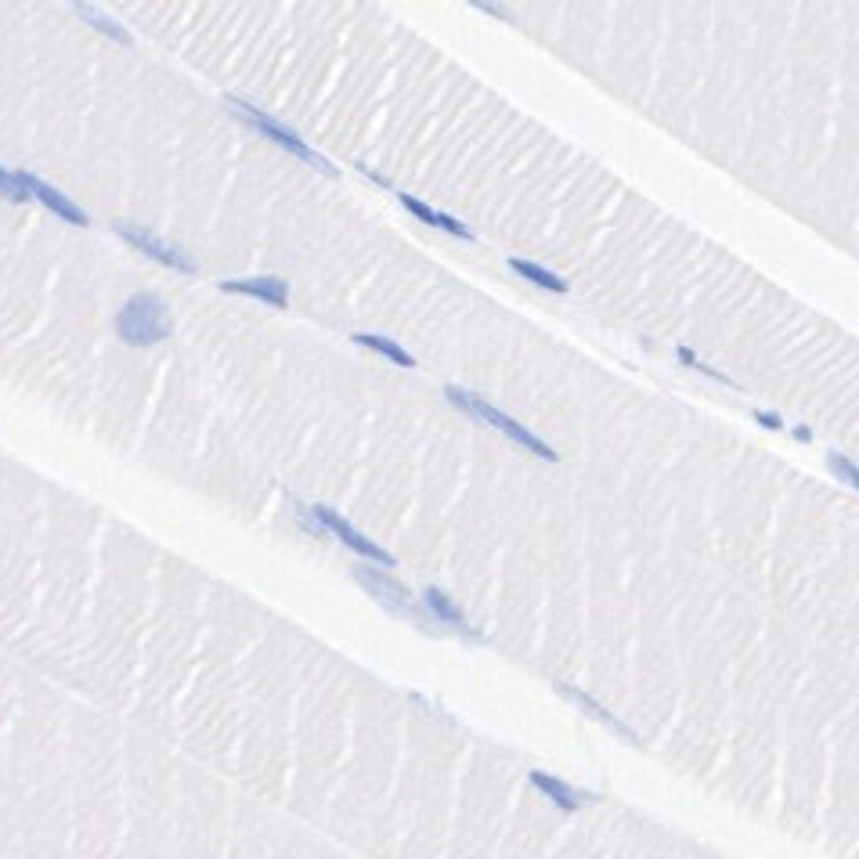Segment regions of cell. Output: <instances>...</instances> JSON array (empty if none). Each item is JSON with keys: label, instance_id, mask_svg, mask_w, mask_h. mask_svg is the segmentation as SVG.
<instances>
[{"label": "cell", "instance_id": "cell-1", "mask_svg": "<svg viewBox=\"0 0 859 859\" xmlns=\"http://www.w3.org/2000/svg\"><path fill=\"white\" fill-rule=\"evenodd\" d=\"M174 333L167 307L156 293H134L116 315V336L130 347H145V343H159Z\"/></svg>", "mask_w": 859, "mask_h": 859}, {"label": "cell", "instance_id": "cell-2", "mask_svg": "<svg viewBox=\"0 0 859 859\" xmlns=\"http://www.w3.org/2000/svg\"><path fill=\"white\" fill-rule=\"evenodd\" d=\"M444 394H448V401H452L459 412H466V416L473 419H481V423L495 426L499 434H506L509 441H517L520 448H527L531 455H538V459H549L556 462V452L549 448L545 441H538L531 430H527L524 423H517V419H509L506 412H499L495 405H488V401L481 398V394H473V390H462V387H444Z\"/></svg>", "mask_w": 859, "mask_h": 859}, {"label": "cell", "instance_id": "cell-3", "mask_svg": "<svg viewBox=\"0 0 859 859\" xmlns=\"http://www.w3.org/2000/svg\"><path fill=\"white\" fill-rule=\"evenodd\" d=\"M354 582L361 585V589H369V596L376 603H383V607L394 614V618H408L412 625H419L423 632H430V625H434V614L426 610V603H419L412 592H408V585H401L394 574L387 571H376V567H354Z\"/></svg>", "mask_w": 859, "mask_h": 859}, {"label": "cell", "instance_id": "cell-4", "mask_svg": "<svg viewBox=\"0 0 859 859\" xmlns=\"http://www.w3.org/2000/svg\"><path fill=\"white\" fill-rule=\"evenodd\" d=\"M224 105H228L235 116H239L242 123H250V127H257L264 138H271L275 145H282L286 152H293L296 159H304V163H311L315 170H322V174L336 177V167L329 163V159L322 156V152H315V148L307 145L300 134H296L293 127H286V123H278L275 116H268V112H260L257 105L250 102H242V98H224Z\"/></svg>", "mask_w": 859, "mask_h": 859}, {"label": "cell", "instance_id": "cell-5", "mask_svg": "<svg viewBox=\"0 0 859 859\" xmlns=\"http://www.w3.org/2000/svg\"><path fill=\"white\" fill-rule=\"evenodd\" d=\"M112 228H116V235H120V239L127 242V246H134V250H141V253H145V257L156 260V264H163V268L181 271V275H195V260L188 257L185 250H177V246H170V242L156 239L152 231L134 228V224H123V221H116V224H112Z\"/></svg>", "mask_w": 859, "mask_h": 859}, {"label": "cell", "instance_id": "cell-6", "mask_svg": "<svg viewBox=\"0 0 859 859\" xmlns=\"http://www.w3.org/2000/svg\"><path fill=\"white\" fill-rule=\"evenodd\" d=\"M315 520L325 527V531H333V535L340 538L343 545H351L354 553L365 556V560H372V564H379V567H394V556H390L387 549H379L372 538L361 535L358 527H354L351 520H343L333 506H315Z\"/></svg>", "mask_w": 859, "mask_h": 859}, {"label": "cell", "instance_id": "cell-7", "mask_svg": "<svg viewBox=\"0 0 859 859\" xmlns=\"http://www.w3.org/2000/svg\"><path fill=\"white\" fill-rule=\"evenodd\" d=\"M15 181H19L22 192H26V195H37L40 203H44L47 210L55 213V217H62V221L76 224V228H84V224H91V221H87V213L80 210V206H76L73 199H69V195H62V192H58V188H51V185H47V181H40V177L26 174V170H15Z\"/></svg>", "mask_w": 859, "mask_h": 859}, {"label": "cell", "instance_id": "cell-8", "mask_svg": "<svg viewBox=\"0 0 859 859\" xmlns=\"http://www.w3.org/2000/svg\"><path fill=\"white\" fill-rule=\"evenodd\" d=\"M224 293H239V296H257L271 307H289V286L286 278L264 275V278H242V282H221Z\"/></svg>", "mask_w": 859, "mask_h": 859}, {"label": "cell", "instance_id": "cell-9", "mask_svg": "<svg viewBox=\"0 0 859 859\" xmlns=\"http://www.w3.org/2000/svg\"><path fill=\"white\" fill-rule=\"evenodd\" d=\"M423 603H426V610L434 614V621H444V625H452V629H455V632H462V636H466V639H481V632L470 629V621H466V614H462V607H459V603H455L452 596H448V592H444V589H437V585H430V589L423 592Z\"/></svg>", "mask_w": 859, "mask_h": 859}, {"label": "cell", "instance_id": "cell-10", "mask_svg": "<svg viewBox=\"0 0 859 859\" xmlns=\"http://www.w3.org/2000/svg\"><path fill=\"white\" fill-rule=\"evenodd\" d=\"M398 195H401V206H405L412 217H419V221L430 224V228H444L448 235H459V239H466V242L473 239V231L462 221H455V217H448V213L434 210V206H426L423 199H416V195H408V192H398Z\"/></svg>", "mask_w": 859, "mask_h": 859}, {"label": "cell", "instance_id": "cell-11", "mask_svg": "<svg viewBox=\"0 0 859 859\" xmlns=\"http://www.w3.org/2000/svg\"><path fill=\"white\" fill-rule=\"evenodd\" d=\"M531 784L538 787V791H542L545 798H553L556 805H560V809H564V813H574V809H582L585 805V791H578V787H571L567 784V780H560V776H549V773H531Z\"/></svg>", "mask_w": 859, "mask_h": 859}, {"label": "cell", "instance_id": "cell-12", "mask_svg": "<svg viewBox=\"0 0 859 859\" xmlns=\"http://www.w3.org/2000/svg\"><path fill=\"white\" fill-rule=\"evenodd\" d=\"M560 693H564L567 701H574V704H582V708H585V712H589V715H592V719H600V722H603V726H610V730L618 733V737H625V740H636V733H632V730H629V726H625V722H618V719H614V715H610V712H607V708H600V704L592 701L589 693H582V690H571V686H564V683H560Z\"/></svg>", "mask_w": 859, "mask_h": 859}, {"label": "cell", "instance_id": "cell-13", "mask_svg": "<svg viewBox=\"0 0 859 859\" xmlns=\"http://www.w3.org/2000/svg\"><path fill=\"white\" fill-rule=\"evenodd\" d=\"M354 340H358L361 347H369V351L383 354V358L398 361L401 369H416V358H412V354H408L405 347H401V343H394V340H390V336H376V333H354Z\"/></svg>", "mask_w": 859, "mask_h": 859}, {"label": "cell", "instance_id": "cell-14", "mask_svg": "<svg viewBox=\"0 0 859 859\" xmlns=\"http://www.w3.org/2000/svg\"><path fill=\"white\" fill-rule=\"evenodd\" d=\"M73 11L87 22V26L98 29V33H105V37H112V40H120V44H130V33H127V29H123L120 22H112L109 15H102V11L94 8V4H76Z\"/></svg>", "mask_w": 859, "mask_h": 859}, {"label": "cell", "instance_id": "cell-15", "mask_svg": "<svg viewBox=\"0 0 859 859\" xmlns=\"http://www.w3.org/2000/svg\"><path fill=\"white\" fill-rule=\"evenodd\" d=\"M509 268L517 271V275H524V278H531V282H535V286H545V289H553V293H567V282L564 278H556L553 271H545V268H538V264H531V260H509Z\"/></svg>", "mask_w": 859, "mask_h": 859}, {"label": "cell", "instance_id": "cell-16", "mask_svg": "<svg viewBox=\"0 0 859 859\" xmlns=\"http://www.w3.org/2000/svg\"><path fill=\"white\" fill-rule=\"evenodd\" d=\"M827 466L838 473L841 481H852L859 488V466H856V462H849L845 455H831V459H827Z\"/></svg>", "mask_w": 859, "mask_h": 859}, {"label": "cell", "instance_id": "cell-17", "mask_svg": "<svg viewBox=\"0 0 859 859\" xmlns=\"http://www.w3.org/2000/svg\"><path fill=\"white\" fill-rule=\"evenodd\" d=\"M0 195L8 199V203H26L29 195L19 188V181H15V174H8V170H0Z\"/></svg>", "mask_w": 859, "mask_h": 859}, {"label": "cell", "instance_id": "cell-18", "mask_svg": "<svg viewBox=\"0 0 859 859\" xmlns=\"http://www.w3.org/2000/svg\"><path fill=\"white\" fill-rule=\"evenodd\" d=\"M758 419H762V426H769V430H780V416H766V412H758Z\"/></svg>", "mask_w": 859, "mask_h": 859}]
</instances>
